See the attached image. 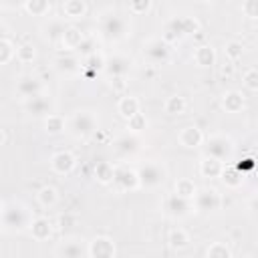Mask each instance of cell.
Instances as JSON below:
<instances>
[{
	"instance_id": "obj_34",
	"label": "cell",
	"mask_w": 258,
	"mask_h": 258,
	"mask_svg": "<svg viewBox=\"0 0 258 258\" xmlns=\"http://www.w3.org/2000/svg\"><path fill=\"white\" fill-rule=\"evenodd\" d=\"M185 107H187V103H185V99L179 97V95L169 97V99L165 101V105H163V109H165L167 115H183V113H185Z\"/></svg>"
},
{
	"instance_id": "obj_48",
	"label": "cell",
	"mask_w": 258,
	"mask_h": 258,
	"mask_svg": "<svg viewBox=\"0 0 258 258\" xmlns=\"http://www.w3.org/2000/svg\"><path fill=\"white\" fill-rule=\"evenodd\" d=\"M250 210H252V214H256V216H258V198L250 200Z\"/></svg>"
},
{
	"instance_id": "obj_6",
	"label": "cell",
	"mask_w": 258,
	"mask_h": 258,
	"mask_svg": "<svg viewBox=\"0 0 258 258\" xmlns=\"http://www.w3.org/2000/svg\"><path fill=\"white\" fill-rule=\"evenodd\" d=\"M234 153V143L226 135H212L206 139V155H212L220 161H228Z\"/></svg>"
},
{
	"instance_id": "obj_52",
	"label": "cell",
	"mask_w": 258,
	"mask_h": 258,
	"mask_svg": "<svg viewBox=\"0 0 258 258\" xmlns=\"http://www.w3.org/2000/svg\"><path fill=\"white\" fill-rule=\"evenodd\" d=\"M202 2H214V0H202Z\"/></svg>"
},
{
	"instance_id": "obj_27",
	"label": "cell",
	"mask_w": 258,
	"mask_h": 258,
	"mask_svg": "<svg viewBox=\"0 0 258 258\" xmlns=\"http://www.w3.org/2000/svg\"><path fill=\"white\" fill-rule=\"evenodd\" d=\"M95 177L99 183L107 185V183H113V177H115V165L109 163V161H97L95 163Z\"/></svg>"
},
{
	"instance_id": "obj_42",
	"label": "cell",
	"mask_w": 258,
	"mask_h": 258,
	"mask_svg": "<svg viewBox=\"0 0 258 258\" xmlns=\"http://www.w3.org/2000/svg\"><path fill=\"white\" fill-rule=\"evenodd\" d=\"M242 52H244V46H242L240 42L232 40V42L226 44V56H228L230 60H238V58H242Z\"/></svg>"
},
{
	"instance_id": "obj_14",
	"label": "cell",
	"mask_w": 258,
	"mask_h": 258,
	"mask_svg": "<svg viewBox=\"0 0 258 258\" xmlns=\"http://www.w3.org/2000/svg\"><path fill=\"white\" fill-rule=\"evenodd\" d=\"M113 145H115L117 155H121V157H129V155H133V153L139 151L141 141H139V137H137L135 133H125V135L117 137Z\"/></svg>"
},
{
	"instance_id": "obj_49",
	"label": "cell",
	"mask_w": 258,
	"mask_h": 258,
	"mask_svg": "<svg viewBox=\"0 0 258 258\" xmlns=\"http://www.w3.org/2000/svg\"><path fill=\"white\" fill-rule=\"evenodd\" d=\"M232 71H234V67H232V64L228 62V64H226V67L222 69V75H226V77H230V75H232Z\"/></svg>"
},
{
	"instance_id": "obj_17",
	"label": "cell",
	"mask_w": 258,
	"mask_h": 258,
	"mask_svg": "<svg viewBox=\"0 0 258 258\" xmlns=\"http://www.w3.org/2000/svg\"><path fill=\"white\" fill-rule=\"evenodd\" d=\"M129 69H131V60L123 54H115L107 58V64H105V71L109 77H127Z\"/></svg>"
},
{
	"instance_id": "obj_41",
	"label": "cell",
	"mask_w": 258,
	"mask_h": 258,
	"mask_svg": "<svg viewBox=\"0 0 258 258\" xmlns=\"http://www.w3.org/2000/svg\"><path fill=\"white\" fill-rule=\"evenodd\" d=\"M242 83L250 91H258V69H248L242 77Z\"/></svg>"
},
{
	"instance_id": "obj_50",
	"label": "cell",
	"mask_w": 258,
	"mask_h": 258,
	"mask_svg": "<svg viewBox=\"0 0 258 258\" xmlns=\"http://www.w3.org/2000/svg\"><path fill=\"white\" fill-rule=\"evenodd\" d=\"M0 133H2V139H0V145H6V143H8V131H6V129H2Z\"/></svg>"
},
{
	"instance_id": "obj_13",
	"label": "cell",
	"mask_w": 258,
	"mask_h": 258,
	"mask_svg": "<svg viewBox=\"0 0 258 258\" xmlns=\"http://www.w3.org/2000/svg\"><path fill=\"white\" fill-rule=\"evenodd\" d=\"M77 165V159L71 151H56L52 157H50V167L54 173H60V175H69Z\"/></svg>"
},
{
	"instance_id": "obj_39",
	"label": "cell",
	"mask_w": 258,
	"mask_h": 258,
	"mask_svg": "<svg viewBox=\"0 0 258 258\" xmlns=\"http://www.w3.org/2000/svg\"><path fill=\"white\" fill-rule=\"evenodd\" d=\"M206 256H210V258H230V256H232V250H230L224 242H214V244L206 250Z\"/></svg>"
},
{
	"instance_id": "obj_12",
	"label": "cell",
	"mask_w": 258,
	"mask_h": 258,
	"mask_svg": "<svg viewBox=\"0 0 258 258\" xmlns=\"http://www.w3.org/2000/svg\"><path fill=\"white\" fill-rule=\"evenodd\" d=\"M24 109H26V113H30L32 117H46V115H50V111H52V103H50L48 97H44V95L40 93V95H34V97H30V99H26V101H24Z\"/></svg>"
},
{
	"instance_id": "obj_2",
	"label": "cell",
	"mask_w": 258,
	"mask_h": 258,
	"mask_svg": "<svg viewBox=\"0 0 258 258\" xmlns=\"http://www.w3.org/2000/svg\"><path fill=\"white\" fill-rule=\"evenodd\" d=\"M99 28H101V34L111 42L121 40V38L127 36V20L115 10H107V12L101 14Z\"/></svg>"
},
{
	"instance_id": "obj_23",
	"label": "cell",
	"mask_w": 258,
	"mask_h": 258,
	"mask_svg": "<svg viewBox=\"0 0 258 258\" xmlns=\"http://www.w3.org/2000/svg\"><path fill=\"white\" fill-rule=\"evenodd\" d=\"M222 107L226 113H240L244 109V95L240 91H228L222 97Z\"/></svg>"
},
{
	"instance_id": "obj_28",
	"label": "cell",
	"mask_w": 258,
	"mask_h": 258,
	"mask_svg": "<svg viewBox=\"0 0 258 258\" xmlns=\"http://www.w3.org/2000/svg\"><path fill=\"white\" fill-rule=\"evenodd\" d=\"M79 58L77 56H71V54H64V56H56L54 58V69L62 75H73L79 71Z\"/></svg>"
},
{
	"instance_id": "obj_47",
	"label": "cell",
	"mask_w": 258,
	"mask_h": 258,
	"mask_svg": "<svg viewBox=\"0 0 258 258\" xmlns=\"http://www.w3.org/2000/svg\"><path fill=\"white\" fill-rule=\"evenodd\" d=\"M125 77H111V87L115 89V91H123L125 89Z\"/></svg>"
},
{
	"instance_id": "obj_4",
	"label": "cell",
	"mask_w": 258,
	"mask_h": 258,
	"mask_svg": "<svg viewBox=\"0 0 258 258\" xmlns=\"http://www.w3.org/2000/svg\"><path fill=\"white\" fill-rule=\"evenodd\" d=\"M200 28L198 20L191 18V16H175L171 18L167 24H165V40H177V38H183V36H189V34H196Z\"/></svg>"
},
{
	"instance_id": "obj_5",
	"label": "cell",
	"mask_w": 258,
	"mask_h": 258,
	"mask_svg": "<svg viewBox=\"0 0 258 258\" xmlns=\"http://www.w3.org/2000/svg\"><path fill=\"white\" fill-rule=\"evenodd\" d=\"M137 173H139V183L145 189H155L165 181V169L159 163H153V161L139 165Z\"/></svg>"
},
{
	"instance_id": "obj_38",
	"label": "cell",
	"mask_w": 258,
	"mask_h": 258,
	"mask_svg": "<svg viewBox=\"0 0 258 258\" xmlns=\"http://www.w3.org/2000/svg\"><path fill=\"white\" fill-rule=\"evenodd\" d=\"M127 129H129L131 133H141V131H145V129H147V117L139 111L137 115H133L131 119H127Z\"/></svg>"
},
{
	"instance_id": "obj_22",
	"label": "cell",
	"mask_w": 258,
	"mask_h": 258,
	"mask_svg": "<svg viewBox=\"0 0 258 258\" xmlns=\"http://www.w3.org/2000/svg\"><path fill=\"white\" fill-rule=\"evenodd\" d=\"M194 60H196L198 67L208 69V67L216 64V50H214L210 44H200V46L194 50Z\"/></svg>"
},
{
	"instance_id": "obj_31",
	"label": "cell",
	"mask_w": 258,
	"mask_h": 258,
	"mask_svg": "<svg viewBox=\"0 0 258 258\" xmlns=\"http://www.w3.org/2000/svg\"><path fill=\"white\" fill-rule=\"evenodd\" d=\"M64 129H67L64 117H60V115H56V113H50V115L44 117V131H46L48 135H58V133H62Z\"/></svg>"
},
{
	"instance_id": "obj_26",
	"label": "cell",
	"mask_w": 258,
	"mask_h": 258,
	"mask_svg": "<svg viewBox=\"0 0 258 258\" xmlns=\"http://www.w3.org/2000/svg\"><path fill=\"white\" fill-rule=\"evenodd\" d=\"M105 64H107V58L99 52H93L85 58V64H83V71L87 73V77H95L97 73L105 71Z\"/></svg>"
},
{
	"instance_id": "obj_32",
	"label": "cell",
	"mask_w": 258,
	"mask_h": 258,
	"mask_svg": "<svg viewBox=\"0 0 258 258\" xmlns=\"http://www.w3.org/2000/svg\"><path fill=\"white\" fill-rule=\"evenodd\" d=\"M167 244L173 250H181V248H185L189 244V236H187V232L183 228H173L167 234Z\"/></svg>"
},
{
	"instance_id": "obj_18",
	"label": "cell",
	"mask_w": 258,
	"mask_h": 258,
	"mask_svg": "<svg viewBox=\"0 0 258 258\" xmlns=\"http://www.w3.org/2000/svg\"><path fill=\"white\" fill-rule=\"evenodd\" d=\"M179 143L183 145V147H189V149H196V147H200L202 143H204V133H202V129H198L196 125H187V127H183L181 131H179Z\"/></svg>"
},
{
	"instance_id": "obj_37",
	"label": "cell",
	"mask_w": 258,
	"mask_h": 258,
	"mask_svg": "<svg viewBox=\"0 0 258 258\" xmlns=\"http://www.w3.org/2000/svg\"><path fill=\"white\" fill-rule=\"evenodd\" d=\"M16 48L18 46H14L12 40L4 36L0 40V64H8L12 60V56H16Z\"/></svg>"
},
{
	"instance_id": "obj_10",
	"label": "cell",
	"mask_w": 258,
	"mask_h": 258,
	"mask_svg": "<svg viewBox=\"0 0 258 258\" xmlns=\"http://www.w3.org/2000/svg\"><path fill=\"white\" fill-rule=\"evenodd\" d=\"M194 204L200 212H216L222 206V198H220L218 189L204 187V189H198V194L194 198Z\"/></svg>"
},
{
	"instance_id": "obj_24",
	"label": "cell",
	"mask_w": 258,
	"mask_h": 258,
	"mask_svg": "<svg viewBox=\"0 0 258 258\" xmlns=\"http://www.w3.org/2000/svg\"><path fill=\"white\" fill-rule=\"evenodd\" d=\"M117 113H119L125 121L131 119L133 115L139 113V99H137V97H131V95L121 97L119 103H117Z\"/></svg>"
},
{
	"instance_id": "obj_11",
	"label": "cell",
	"mask_w": 258,
	"mask_h": 258,
	"mask_svg": "<svg viewBox=\"0 0 258 258\" xmlns=\"http://www.w3.org/2000/svg\"><path fill=\"white\" fill-rule=\"evenodd\" d=\"M89 250V256L91 258H113L117 254V248H115V242L107 236H97L89 242L87 246Z\"/></svg>"
},
{
	"instance_id": "obj_45",
	"label": "cell",
	"mask_w": 258,
	"mask_h": 258,
	"mask_svg": "<svg viewBox=\"0 0 258 258\" xmlns=\"http://www.w3.org/2000/svg\"><path fill=\"white\" fill-rule=\"evenodd\" d=\"M77 50H79L81 54H85V56L97 52V50H95V38H93V36H85V40L81 42V46H79Z\"/></svg>"
},
{
	"instance_id": "obj_43",
	"label": "cell",
	"mask_w": 258,
	"mask_h": 258,
	"mask_svg": "<svg viewBox=\"0 0 258 258\" xmlns=\"http://www.w3.org/2000/svg\"><path fill=\"white\" fill-rule=\"evenodd\" d=\"M129 8L133 14H145L151 8V0H129Z\"/></svg>"
},
{
	"instance_id": "obj_9",
	"label": "cell",
	"mask_w": 258,
	"mask_h": 258,
	"mask_svg": "<svg viewBox=\"0 0 258 258\" xmlns=\"http://www.w3.org/2000/svg\"><path fill=\"white\" fill-rule=\"evenodd\" d=\"M169 52H171V46L165 38H149L147 42H143V54L153 62L167 60Z\"/></svg>"
},
{
	"instance_id": "obj_20",
	"label": "cell",
	"mask_w": 258,
	"mask_h": 258,
	"mask_svg": "<svg viewBox=\"0 0 258 258\" xmlns=\"http://www.w3.org/2000/svg\"><path fill=\"white\" fill-rule=\"evenodd\" d=\"M30 236L36 240V242H44L52 236V222L48 218H34L32 224H30Z\"/></svg>"
},
{
	"instance_id": "obj_36",
	"label": "cell",
	"mask_w": 258,
	"mask_h": 258,
	"mask_svg": "<svg viewBox=\"0 0 258 258\" xmlns=\"http://www.w3.org/2000/svg\"><path fill=\"white\" fill-rule=\"evenodd\" d=\"M24 8H26V12L32 14V16H44V14H48V10H50L52 6H50L48 0H28Z\"/></svg>"
},
{
	"instance_id": "obj_40",
	"label": "cell",
	"mask_w": 258,
	"mask_h": 258,
	"mask_svg": "<svg viewBox=\"0 0 258 258\" xmlns=\"http://www.w3.org/2000/svg\"><path fill=\"white\" fill-rule=\"evenodd\" d=\"M34 56H36V52H34V46L32 44H20L16 48V58L20 62H32Z\"/></svg>"
},
{
	"instance_id": "obj_21",
	"label": "cell",
	"mask_w": 258,
	"mask_h": 258,
	"mask_svg": "<svg viewBox=\"0 0 258 258\" xmlns=\"http://www.w3.org/2000/svg\"><path fill=\"white\" fill-rule=\"evenodd\" d=\"M67 28L69 26H64V22L62 20H58V18H52V20H48V24H44V38L46 40H50V42H62V36H64V32H67Z\"/></svg>"
},
{
	"instance_id": "obj_33",
	"label": "cell",
	"mask_w": 258,
	"mask_h": 258,
	"mask_svg": "<svg viewBox=\"0 0 258 258\" xmlns=\"http://www.w3.org/2000/svg\"><path fill=\"white\" fill-rule=\"evenodd\" d=\"M173 187H175V194H177V196L187 198V200H194L196 194H198V187H196V183H194L189 177H181V179H177Z\"/></svg>"
},
{
	"instance_id": "obj_16",
	"label": "cell",
	"mask_w": 258,
	"mask_h": 258,
	"mask_svg": "<svg viewBox=\"0 0 258 258\" xmlns=\"http://www.w3.org/2000/svg\"><path fill=\"white\" fill-rule=\"evenodd\" d=\"M16 93L20 97H24V99H30V97L42 93V83L36 77H32V75H24L16 83Z\"/></svg>"
},
{
	"instance_id": "obj_19",
	"label": "cell",
	"mask_w": 258,
	"mask_h": 258,
	"mask_svg": "<svg viewBox=\"0 0 258 258\" xmlns=\"http://www.w3.org/2000/svg\"><path fill=\"white\" fill-rule=\"evenodd\" d=\"M222 171H224V161H220V159H216L212 155L202 157V161H200V173H202V177L216 179V177L222 175Z\"/></svg>"
},
{
	"instance_id": "obj_35",
	"label": "cell",
	"mask_w": 258,
	"mask_h": 258,
	"mask_svg": "<svg viewBox=\"0 0 258 258\" xmlns=\"http://www.w3.org/2000/svg\"><path fill=\"white\" fill-rule=\"evenodd\" d=\"M36 198H38L40 206L48 208V206H54V204H56V200H58V194H56V189H54L52 185H44V187H40V189H38Z\"/></svg>"
},
{
	"instance_id": "obj_3",
	"label": "cell",
	"mask_w": 258,
	"mask_h": 258,
	"mask_svg": "<svg viewBox=\"0 0 258 258\" xmlns=\"http://www.w3.org/2000/svg\"><path fill=\"white\" fill-rule=\"evenodd\" d=\"M97 129H99V121L91 111H77L69 121V131L79 139L95 135Z\"/></svg>"
},
{
	"instance_id": "obj_8",
	"label": "cell",
	"mask_w": 258,
	"mask_h": 258,
	"mask_svg": "<svg viewBox=\"0 0 258 258\" xmlns=\"http://www.w3.org/2000/svg\"><path fill=\"white\" fill-rule=\"evenodd\" d=\"M163 210L171 218H183V216H187L194 210V204L187 198H181L177 194H171V196H167L163 200Z\"/></svg>"
},
{
	"instance_id": "obj_15",
	"label": "cell",
	"mask_w": 258,
	"mask_h": 258,
	"mask_svg": "<svg viewBox=\"0 0 258 258\" xmlns=\"http://www.w3.org/2000/svg\"><path fill=\"white\" fill-rule=\"evenodd\" d=\"M83 240H77V238H71V240H64L58 244V248L54 250L56 256H62V258H81V256H89V250L81 244Z\"/></svg>"
},
{
	"instance_id": "obj_44",
	"label": "cell",
	"mask_w": 258,
	"mask_h": 258,
	"mask_svg": "<svg viewBox=\"0 0 258 258\" xmlns=\"http://www.w3.org/2000/svg\"><path fill=\"white\" fill-rule=\"evenodd\" d=\"M242 12L248 18H258V0H244L242 2Z\"/></svg>"
},
{
	"instance_id": "obj_1",
	"label": "cell",
	"mask_w": 258,
	"mask_h": 258,
	"mask_svg": "<svg viewBox=\"0 0 258 258\" xmlns=\"http://www.w3.org/2000/svg\"><path fill=\"white\" fill-rule=\"evenodd\" d=\"M30 210L18 200H4L2 202V232H24L32 224Z\"/></svg>"
},
{
	"instance_id": "obj_29",
	"label": "cell",
	"mask_w": 258,
	"mask_h": 258,
	"mask_svg": "<svg viewBox=\"0 0 258 258\" xmlns=\"http://www.w3.org/2000/svg\"><path fill=\"white\" fill-rule=\"evenodd\" d=\"M62 12H64L67 18L77 20V18H83L85 16L87 4H85V0H64L62 2Z\"/></svg>"
},
{
	"instance_id": "obj_51",
	"label": "cell",
	"mask_w": 258,
	"mask_h": 258,
	"mask_svg": "<svg viewBox=\"0 0 258 258\" xmlns=\"http://www.w3.org/2000/svg\"><path fill=\"white\" fill-rule=\"evenodd\" d=\"M48 2H50V6H54V4L58 2V0H48Z\"/></svg>"
},
{
	"instance_id": "obj_46",
	"label": "cell",
	"mask_w": 258,
	"mask_h": 258,
	"mask_svg": "<svg viewBox=\"0 0 258 258\" xmlns=\"http://www.w3.org/2000/svg\"><path fill=\"white\" fill-rule=\"evenodd\" d=\"M28 0H0L2 8H8V10H14V8H20V6H26Z\"/></svg>"
},
{
	"instance_id": "obj_7",
	"label": "cell",
	"mask_w": 258,
	"mask_h": 258,
	"mask_svg": "<svg viewBox=\"0 0 258 258\" xmlns=\"http://www.w3.org/2000/svg\"><path fill=\"white\" fill-rule=\"evenodd\" d=\"M113 183L117 185L119 191H133V189L141 187L137 169H133V167H129V165H117V167H115Z\"/></svg>"
},
{
	"instance_id": "obj_30",
	"label": "cell",
	"mask_w": 258,
	"mask_h": 258,
	"mask_svg": "<svg viewBox=\"0 0 258 258\" xmlns=\"http://www.w3.org/2000/svg\"><path fill=\"white\" fill-rule=\"evenodd\" d=\"M83 40H85V34H83L77 26H69L67 32H64V36H62V42H60V44H62L64 48H69V50H77Z\"/></svg>"
},
{
	"instance_id": "obj_25",
	"label": "cell",
	"mask_w": 258,
	"mask_h": 258,
	"mask_svg": "<svg viewBox=\"0 0 258 258\" xmlns=\"http://www.w3.org/2000/svg\"><path fill=\"white\" fill-rule=\"evenodd\" d=\"M222 181L228 185V187H240L242 183H244V177H246V173L238 167V165H228V167H224V171H222Z\"/></svg>"
}]
</instances>
